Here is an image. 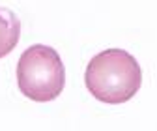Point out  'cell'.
Listing matches in <instances>:
<instances>
[{
  "mask_svg": "<svg viewBox=\"0 0 157 131\" xmlns=\"http://www.w3.org/2000/svg\"><path fill=\"white\" fill-rule=\"evenodd\" d=\"M19 37H21L19 17L11 10L0 6V58L8 56L17 47Z\"/></svg>",
  "mask_w": 157,
  "mask_h": 131,
  "instance_id": "obj_3",
  "label": "cell"
},
{
  "mask_svg": "<svg viewBox=\"0 0 157 131\" xmlns=\"http://www.w3.org/2000/svg\"><path fill=\"white\" fill-rule=\"evenodd\" d=\"M88 92L109 105L129 101L142 86V69L133 54L124 49H107L97 52L84 71Z\"/></svg>",
  "mask_w": 157,
  "mask_h": 131,
  "instance_id": "obj_1",
  "label": "cell"
},
{
  "mask_svg": "<svg viewBox=\"0 0 157 131\" xmlns=\"http://www.w3.org/2000/svg\"><path fill=\"white\" fill-rule=\"evenodd\" d=\"M66 84V67L58 51L36 43L23 51L17 62V86L32 101H52L62 94Z\"/></svg>",
  "mask_w": 157,
  "mask_h": 131,
  "instance_id": "obj_2",
  "label": "cell"
}]
</instances>
